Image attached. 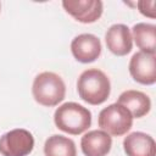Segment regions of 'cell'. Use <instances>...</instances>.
<instances>
[{"label": "cell", "mask_w": 156, "mask_h": 156, "mask_svg": "<svg viewBox=\"0 0 156 156\" xmlns=\"http://www.w3.org/2000/svg\"><path fill=\"white\" fill-rule=\"evenodd\" d=\"M77 90L83 101L90 105H100L108 99L111 83L102 71L89 68L79 76L77 80Z\"/></svg>", "instance_id": "1"}, {"label": "cell", "mask_w": 156, "mask_h": 156, "mask_svg": "<svg viewBox=\"0 0 156 156\" xmlns=\"http://www.w3.org/2000/svg\"><path fill=\"white\" fill-rule=\"evenodd\" d=\"M54 122L60 130L72 135H78L88 130L90 127L91 112L77 102H65L56 108Z\"/></svg>", "instance_id": "2"}, {"label": "cell", "mask_w": 156, "mask_h": 156, "mask_svg": "<svg viewBox=\"0 0 156 156\" xmlns=\"http://www.w3.org/2000/svg\"><path fill=\"white\" fill-rule=\"evenodd\" d=\"M32 94L38 104L52 107L65 99L66 85L58 74L54 72H41L34 78Z\"/></svg>", "instance_id": "3"}, {"label": "cell", "mask_w": 156, "mask_h": 156, "mask_svg": "<svg viewBox=\"0 0 156 156\" xmlns=\"http://www.w3.org/2000/svg\"><path fill=\"white\" fill-rule=\"evenodd\" d=\"M99 127L112 136L124 135L133 124V116L130 112L119 104H111L102 108L98 118Z\"/></svg>", "instance_id": "4"}, {"label": "cell", "mask_w": 156, "mask_h": 156, "mask_svg": "<svg viewBox=\"0 0 156 156\" xmlns=\"http://www.w3.org/2000/svg\"><path fill=\"white\" fill-rule=\"evenodd\" d=\"M34 138L27 129L17 128L0 136V154L2 156H27L33 151Z\"/></svg>", "instance_id": "5"}, {"label": "cell", "mask_w": 156, "mask_h": 156, "mask_svg": "<svg viewBox=\"0 0 156 156\" xmlns=\"http://www.w3.org/2000/svg\"><path fill=\"white\" fill-rule=\"evenodd\" d=\"M129 73L140 84H154L156 82V55L143 51L135 52L129 61Z\"/></svg>", "instance_id": "6"}, {"label": "cell", "mask_w": 156, "mask_h": 156, "mask_svg": "<svg viewBox=\"0 0 156 156\" xmlns=\"http://www.w3.org/2000/svg\"><path fill=\"white\" fill-rule=\"evenodd\" d=\"M62 6L67 13L80 23L96 22L104 9L100 0H63Z\"/></svg>", "instance_id": "7"}, {"label": "cell", "mask_w": 156, "mask_h": 156, "mask_svg": "<svg viewBox=\"0 0 156 156\" xmlns=\"http://www.w3.org/2000/svg\"><path fill=\"white\" fill-rule=\"evenodd\" d=\"M71 51L74 58L82 63L95 61L101 54L100 39L90 33L77 35L71 43Z\"/></svg>", "instance_id": "8"}, {"label": "cell", "mask_w": 156, "mask_h": 156, "mask_svg": "<svg viewBox=\"0 0 156 156\" xmlns=\"http://www.w3.org/2000/svg\"><path fill=\"white\" fill-rule=\"evenodd\" d=\"M105 41L107 49L117 56H124L129 54L133 48L130 30L126 24L122 23L113 24L107 29L105 34Z\"/></svg>", "instance_id": "9"}, {"label": "cell", "mask_w": 156, "mask_h": 156, "mask_svg": "<svg viewBox=\"0 0 156 156\" xmlns=\"http://www.w3.org/2000/svg\"><path fill=\"white\" fill-rule=\"evenodd\" d=\"M111 146L112 139L104 130H90L80 139V147L85 156H106Z\"/></svg>", "instance_id": "10"}, {"label": "cell", "mask_w": 156, "mask_h": 156, "mask_svg": "<svg viewBox=\"0 0 156 156\" xmlns=\"http://www.w3.org/2000/svg\"><path fill=\"white\" fill-rule=\"evenodd\" d=\"M123 149L127 156H155L156 143L154 138L143 132H133L123 140Z\"/></svg>", "instance_id": "11"}, {"label": "cell", "mask_w": 156, "mask_h": 156, "mask_svg": "<svg viewBox=\"0 0 156 156\" xmlns=\"http://www.w3.org/2000/svg\"><path fill=\"white\" fill-rule=\"evenodd\" d=\"M119 105L124 106L133 117L141 118L145 115L149 113L151 108V100L150 98L139 90H126L123 91L119 98L118 102Z\"/></svg>", "instance_id": "12"}, {"label": "cell", "mask_w": 156, "mask_h": 156, "mask_svg": "<svg viewBox=\"0 0 156 156\" xmlns=\"http://www.w3.org/2000/svg\"><path fill=\"white\" fill-rule=\"evenodd\" d=\"M133 37L136 46L143 52L155 54L156 52V26L151 23H136L132 28Z\"/></svg>", "instance_id": "13"}, {"label": "cell", "mask_w": 156, "mask_h": 156, "mask_svg": "<svg viewBox=\"0 0 156 156\" xmlns=\"http://www.w3.org/2000/svg\"><path fill=\"white\" fill-rule=\"evenodd\" d=\"M44 154L45 156H77V149L72 139L54 134L46 139Z\"/></svg>", "instance_id": "14"}, {"label": "cell", "mask_w": 156, "mask_h": 156, "mask_svg": "<svg viewBox=\"0 0 156 156\" xmlns=\"http://www.w3.org/2000/svg\"><path fill=\"white\" fill-rule=\"evenodd\" d=\"M155 5H156V2L154 0H151V1L141 0V1L136 2L139 12L146 17H150V18H155Z\"/></svg>", "instance_id": "15"}, {"label": "cell", "mask_w": 156, "mask_h": 156, "mask_svg": "<svg viewBox=\"0 0 156 156\" xmlns=\"http://www.w3.org/2000/svg\"><path fill=\"white\" fill-rule=\"evenodd\" d=\"M0 10H1V4H0Z\"/></svg>", "instance_id": "16"}]
</instances>
